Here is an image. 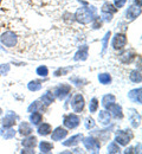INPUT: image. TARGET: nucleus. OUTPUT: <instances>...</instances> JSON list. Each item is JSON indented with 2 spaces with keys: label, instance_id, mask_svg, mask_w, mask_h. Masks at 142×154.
Here are the masks:
<instances>
[{
  "label": "nucleus",
  "instance_id": "37",
  "mask_svg": "<svg viewBox=\"0 0 142 154\" xmlns=\"http://www.w3.org/2000/svg\"><path fill=\"white\" fill-rule=\"evenodd\" d=\"M95 126H96L95 120H94L92 117H88L86 121H85V128H86V129H92Z\"/></svg>",
  "mask_w": 142,
  "mask_h": 154
},
{
  "label": "nucleus",
  "instance_id": "6",
  "mask_svg": "<svg viewBox=\"0 0 142 154\" xmlns=\"http://www.w3.org/2000/svg\"><path fill=\"white\" fill-rule=\"evenodd\" d=\"M127 45V36L125 33H116L113 37V42H111V46L114 50H122L124 46Z\"/></svg>",
  "mask_w": 142,
  "mask_h": 154
},
{
  "label": "nucleus",
  "instance_id": "17",
  "mask_svg": "<svg viewBox=\"0 0 142 154\" xmlns=\"http://www.w3.org/2000/svg\"><path fill=\"white\" fill-rule=\"evenodd\" d=\"M37 137L36 136H30L27 135L25 139L21 140V145L23 147H27V148H35L37 146Z\"/></svg>",
  "mask_w": 142,
  "mask_h": 154
},
{
  "label": "nucleus",
  "instance_id": "27",
  "mask_svg": "<svg viewBox=\"0 0 142 154\" xmlns=\"http://www.w3.org/2000/svg\"><path fill=\"white\" fill-rule=\"evenodd\" d=\"M0 133H1V135H2V137L6 139V140H10V139H12V137L16 136V131L12 129V127H11V128H5V131L1 129Z\"/></svg>",
  "mask_w": 142,
  "mask_h": 154
},
{
  "label": "nucleus",
  "instance_id": "11",
  "mask_svg": "<svg viewBox=\"0 0 142 154\" xmlns=\"http://www.w3.org/2000/svg\"><path fill=\"white\" fill-rule=\"evenodd\" d=\"M16 120H18V116L16 114H13L12 112H8L7 115L2 119V127L4 128H11L16 125Z\"/></svg>",
  "mask_w": 142,
  "mask_h": 154
},
{
  "label": "nucleus",
  "instance_id": "8",
  "mask_svg": "<svg viewBox=\"0 0 142 154\" xmlns=\"http://www.w3.org/2000/svg\"><path fill=\"white\" fill-rule=\"evenodd\" d=\"M71 91V87L69 84H59L58 87L55 88L53 90V95L57 97L58 100H64Z\"/></svg>",
  "mask_w": 142,
  "mask_h": 154
},
{
  "label": "nucleus",
  "instance_id": "30",
  "mask_svg": "<svg viewBox=\"0 0 142 154\" xmlns=\"http://www.w3.org/2000/svg\"><path fill=\"white\" fill-rule=\"evenodd\" d=\"M117 11V8L113 5V4H110V2H105L103 6H102V12H108V13H115Z\"/></svg>",
  "mask_w": 142,
  "mask_h": 154
},
{
  "label": "nucleus",
  "instance_id": "32",
  "mask_svg": "<svg viewBox=\"0 0 142 154\" xmlns=\"http://www.w3.org/2000/svg\"><path fill=\"white\" fill-rule=\"evenodd\" d=\"M97 109H98V100H97L96 97H94V98L90 100V103H89V110H90V113H96Z\"/></svg>",
  "mask_w": 142,
  "mask_h": 154
},
{
  "label": "nucleus",
  "instance_id": "9",
  "mask_svg": "<svg viewBox=\"0 0 142 154\" xmlns=\"http://www.w3.org/2000/svg\"><path fill=\"white\" fill-rule=\"evenodd\" d=\"M128 116H129V121L133 128H139L141 126V115L139 114V112L134 108H129L128 109Z\"/></svg>",
  "mask_w": 142,
  "mask_h": 154
},
{
  "label": "nucleus",
  "instance_id": "29",
  "mask_svg": "<svg viewBox=\"0 0 142 154\" xmlns=\"http://www.w3.org/2000/svg\"><path fill=\"white\" fill-rule=\"evenodd\" d=\"M41 108H43V103H41L39 101H35V102H32V103L29 106V108H27V112H29V113L38 112V110H41Z\"/></svg>",
  "mask_w": 142,
  "mask_h": 154
},
{
  "label": "nucleus",
  "instance_id": "14",
  "mask_svg": "<svg viewBox=\"0 0 142 154\" xmlns=\"http://www.w3.org/2000/svg\"><path fill=\"white\" fill-rule=\"evenodd\" d=\"M66 135H68V131H66L65 128H63V127H57V128L52 132L51 139H52V141H61V140L66 137Z\"/></svg>",
  "mask_w": 142,
  "mask_h": 154
},
{
  "label": "nucleus",
  "instance_id": "19",
  "mask_svg": "<svg viewBox=\"0 0 142 154\" xmlns=\"http://www.w3.org/2000/svg\"><path fill=\"white\" fill-rule=\"evenodd\" d=\"M110 120H111V115L107 110H100L98 121H100V123L102 126H109L110 125Z\"/></svg>",
  "mask_w": 142,
  "mask_h": 154
},
{
  "label": "nucleus",
  "instance_id": "44",
  "mask_svg": "<svg viewBox=\"0 0 142 154\" xmlns=\"http://www.w3.org/2000/svg\"><path fill=\"white\" fill-rule=\"evenodd\" d=\"M136 151H134V153H141V143H137L135 147Z\"/></svg>",
  "mask_w": 142,
  "mask_h": 154
},
{
  "label": "nucleus",
  "instance_id": "33",
  "mask_svg": "<svg viewBox=\"0 0 142 154\" xmlns=\"http://www.w3.org/2000/svg\"><path fill=\"white\" fill-rule=\"evenodd\" d=\"M98 81H100L101 84L107 85V84H109L111 82V76L109 74H100L98 75Z\"/></svg>",
  "mask_w": 142,
  "mask_h": 154
},
{
  "label": "nucleus",
  "instance_id": "47",
  "mask_svg": "<svg viewBox=\"0 0 142 154\" xmlns=\"http://www.w3.org/2000/svg\"><path fill=\"white\" fill-rule=\"evenodd\" d=\"M1 2H2V0H0V5H1Z\"/></svg>",
  "mask_w": 142,
  "mask_h": 154
},
{
  "label": "nucleus",
  "instance_id": "24",
  "mask_svg": "<svg viewBox=\"0 0 142 154\" xmlns=\"http://www.w3.org/2000/svg\"><path fill=\"white\" fill-rule=\"evenodd\" d=\"M53 148V145L49 141H41L39 143V149H41V153H50Z\"/></svg>",
  "mask_w": 142,
  "mask_h": 154
},
{
  "label": "nucleus",
  "instance_id": "46",
  "mask_svg": "<svg viewBox=\"0 0 142 154\" xmlns=\"http://www.w3.org/2000/svg\"><path fill=\"white\" fill-rule=\"evenodd\" d=\"M135 5L139 6V7H141V0H135Z\"/></svg>",
  "mask_w": 142,
  "mask_h": 154
},
{
  "label": "nucleus",
  "instance_id": "2",
  "mask_svg": "<svg viewBox=\"0 0 142 154\" xmlns=\"http://www.w3.org/2000/svg\"><path fill=\"white\" fill-rule=\"evenodd\" d=\"M0 42L7 48H14L18 43V36L13 31H6L0 36Z\"/></svg>",
  "mask_w": 142,
  "mask_h": 154
},
{
  "label": "nucleus",
  "instance_id": "1",
  "mask_svg": "<svg viewBox=\"0 0 142 154\" xmlns=\"http://www.w3.org/2000/svg\"><path fill=\"white\" fill-rule=\"evenodd\" d=\"M95 12H96L95 7H81V8L77 10V12L75 14V18L78 23L85 25V24H89L90 21L94 20Z\"/></svg>",
  "mask_w": 142,
  "mask_h": 154
},
{
  "label": "nucleus",
  "instance_id": "3",
  "mask_svg": "<svg viewBox=\"0 0 142 154\" xmlns=\"http://www.w3.org/2000/svg\"><path fill=\"white\" fill-rule=\"evenodd\" d=\"M133 132L130 129H125V131H119L115 135V142H117L121 146H127L130 140L133 139Z\"/></svg>",
  "mask_w": 142,
  "mask_h": 154
},
{
  "label": "nucleus",
  "instance_id": "38",
  "mask_svg": "<svg viewBox=\"0 0 142 154\" xmlns=\"http://www.w3.org/2000/svg\"><path fill=\"white\" fill-rule=\"evenodd\" d=\"M71 70V68H64V69H58V70H56L55 71V76L58 77V76H62V75H66L69 71Z\"/></svg>",
  "mask_w": 142,
  "mask_h": 154
},
{
  "label": "nucleus",
  "instance_id": "22",
  "mask_svg": "<svg viewBox=\"0 0 142 154\" xmlns=\"http://www.w3.org/2000/svg\"><path fill=\"white\" fill-rule=\"evenodd\" d=\"M43 121V115H41L39 112H33L31 113L30 115V122L33 125V126H38Z\"/></svg>",
  "mask_w": 142,
  "mask_h": 154
},
{
  "label": "nucleus",
  "instance_id": "41",
  "mask_svg": "<svg viewBox=\"0 0 142 154\" xmlns=\"http://www.w3.org/2000/svg\"><path fill=\"white\" fill-rule=\"evenodd\" d=\"M102 18L105 20V21H111L113 14L111 13H108V12H102Z\"/></svg>",
  "mask_w": 142,
  "mask_h": 154
},
{
  "label": "nucleus",
  "instance_id": "20",
  "mask_svg": "<svg viewBox=\"0 0 142 154\" xmlns=\"http://www.w3.org/2000/svg\"><path fill=\"white\" fill-rule=\"evenodd\" d=\"M135 52H133V51H124L122 55H120V60H121L122 63H124V64H128V63H130L134 58H135Z\"/></svg>",
  "mask_w": 142,
  "mask_h": 154
},
{
  "label": "nucleus",
  "instance_id": "18",
  "mask_svg": "<svg viewBox=\"0 0 142 154\" xmlns=\"http://www.w3.org/2000/svg\"><path fill=\"white\" fill-rule=\"evenodd\" d=\"M33 132L31 125L29 122H21L19 125V129H18V133L23 136H27V135H31Z\"/></svg>",
  "mask_w": 142,
  "mask_h": 154
},
{
  "label": "nucleus",
  "instance_id": "26",
  "mask_svg": "<svg viewBox=\"0 0 142 154\" xmlns=\"http://www.w3.org/2000/svg\"><path fill=\"white\" fill-rule=\"evenodd\" d=\"M129 78H130V81L134 82V83H141V81H142L141 71H140V70H131V71H130V75H129Z\"/></svg>",
  "mask_w": 142,
  "mask_h": 154
},
{
  "label": "nucleus",
  "instance_id": "4",
  "mask_svg": "<svg viewBox=\"0 0 142 154\" xmlns=\"http://www.w3.org/2000/svg\"><path fill=\"white\" fill-rule=\"evenodd\" d=\"M82 140H83V145L85 146V148L88 151L94 152V153L100 151L101 143H100V141L96 137H94V136H86V137H83Z\"/></svg>",
  "mask_w": 142,
  "mask_h": 154
},
{
  "label": "nucleus",
  "instance_id": "39",
  "mask_svg": "<svg viewBox=\"0 0 142 154\" xmlns=\"http://www.w3.org/2000/svg\"><path fill=\"white\" fill-rule=\"evenodd\" d=\"M10 71V64H1L0 65V75H5Z\"/></svg>",
  "mask_w": 142,
  "mask_h": 154
},
{
  "label": "nucleus",
  "instance_id": "40",
  "mask_svg": "<svg viewBox=\"0 0 142 154\" xmlns=\"http://www.w3.org/2000/svg\"><path fill=\"white\" fill-rule=\"evenodd\" d=\"M125 2H127V0H115L114 1V6L116 8H122L125 5Z\"/></svg>",
  "mask_w": 142,
  "mask_h": 154
},
{
  "label": "nucleus",
  "instance_id": "13",
  "mask_svg": "<svg viewBox=\"0 0 142 154\" xmlns=\"http://www.w3.org/2000/svg\"><path fill=\"white\" fill-rule=\"evenodd\" d=\"M105 109H108L113 116L115 117V119H122L123 117V110H122V107L120 104H116L115 102L114 103H111L110 106H108Z\"/></svg>",
  "mask_w": 142,
  "mask_h": 154
},
{
  "label": "nucleus",
  "instance_id": "45",
  "mask_svg": "<svg viewBox=\"0 0 142 154\" xmlns=\"http://www.w3.org/2000/svg\"><path fill=\"white\" fill-rule=\"evenodd\" d=\"M133 149H134L133 147H129V148H127V149L124 151V153H125V154H127V153H133Z\"/></svg>",
  "mask_w": 142,
  "mask_h": 154
},
{
  "label": "nucleus",
  "instance_id": "42",
  "mask_svg": "<svg viewBox=\"0 0 142 154\" xmlns=\"http://www.w3.org/2000/svg\"><path fill=\"white\" fill-rule=\"evenodd\" d=\"M25 149L21 151V153H35V148H27V147H24Z\"/></svg>",
  "mask_w": 142,
  "mask_h": 154
},
{
  "label": "nucleus",
  "instance_id": "48",
  "mask_svg": "<svg viewBox=\"0 0 142 154\" xmlns=\"http://www.w3.org/2000/svg\"><path fill=\"white\" fill-rule=\"evenodd\" d=\"M0 114H1V109H0Z\"/></svg>",
  "mask_w": 142,
  "mask_h": 154
},
{
  "label": "nucleus",
  "instance_id": "25",
  "mask_svg": "<svg viewBox=\"0 0 142 154\" xmlns=\"http://www.w3.org/2000/svg\"><path fill=\"white\" fill-rule=\"evenodd\" d=\"M41 100L45 106H50V104L53 103V101H55V95L51 94L50 91H47V93H45V94L41 97Z\"/></svg>",
  "mask_w": 142,
  "mask_h": 154
},
{
  "label": "nucleus",
  "instance_id": "10",
  "mask_svg": "<svg viewBox=\"0 0 142 154\" xmlns=\"http://www.w3.org/2000/svg\"><path fill=\"white\" fill-rule=\"evenodd\" d=\"M141 14V7L136 6V5H130L125 12V17L128 20H134L136 19Z\"/></svg>",
  "mask_w": 142,
  "mask_h": 154
},
{
  "label": "nucleus",
  "instance_id": "21",
  "mask_svg": "<svg viewBox=\"0 0 142 154\" xmlns=\"http://www.w3.org/2000/svg\"><path fill=\"white\" fill-rule=\"evenodd\" d=\"M37 132H38V134L43 135V136L49 135L51 132H52L51 125H50V123H41V125H39V127H38V129H37Z\"/></svg>",
  "mask_w": 142,
  "mask_h": 154
},
{
  "label": "nucleus",
  "instance_id": "23",
  "mask_svg": "<svg viewBox=\"0 0 142 154\" xmlns=\"http://www.w3.org/2000/svg\"><path fill=\"white\" fill-rule=\"evenodd\" d=\"M115 101H116V97L114 96L113 94H107V95H104V96L102 97V106L104 108H107L108 106H110Z\"/></svg>",
  "mask_w": 142,
  "mask_h": 154
},
{
  "label": "nucleus",
  "instance_id": "28",
  "mask_svg": "<svg viewBox=\"0 0 142 154\" xmlns=\"http://www.w3.org/2000/svg\"><path fill=\"white\" fill-rule=\"evenodd\" d=\"M27 88L30 91H38L41 89V82L37 81V79H33L27 84Z\"/></svg>",
  "mask_w": 142,
  "mask_h": 154
},
{
  "label": "nucleus",
  "instance_id": "12",
  "mask_svg": "<svg viewBox=\"0 0 142 154\" xmlns=\"http://www.w3.org/2000/svg\"><path fill=\"white\" fill-rule=\"evenodd\" d=\"M142 89L141 88H135V89H131L129 93H128V98L134 102V103H137V104H141L142 102Z\"/></svg>",
  "mask_w": 142,
  "mask_h": 154
},
{
  "label": "nucleus",
  "instance_id": "35",
  "mask_svg": "<svg viewBox=\"0 0 142 154\" xmlns=\"http://www.w3.org/2000/svg\"><path fill=\"white\" fill-rule=\"evenodd\" d=\"M110 35H111V32L108 31V32L105 33V36L103 37V39H102V45H103V46H102V54H104L105 50H107V48H108V40H109Z\"/></svg>",
  "mask_w": 142,
  "mask_h": 154
},
{
  "label": "nucleus",
  "instance_id": "43",
  "mask_svg": "<svg viewBox=\"0 0 142 154\" xmlns=\"http://www.w3.org/2000/svg\"><path fill=\"white\" fill-rule=\"evenodd\" d=\"M94 19H95V18H94ZM95 20H96V21L94 23V29H98V27H101V21L98 20V18H96Z\"/></svg>",
  "mask_w": 142,
  "mask_h": 154
},
{
  "label": "nucleus",
  "instance_id": "5",
  "mask_svg": "<svg viewBox=\"0 0 142 154\" xmlns=\"http://www.w3.org/2000/svg\"><path fill=\"white\" fill-rule=\"evenodd\" d=\"M80 117L76 114H68V115H64L63 117V125L68 128V129H75L80 126Z\"/></svg>",
  "mask_w": 142,
  "mask_h": 154
},
{
  "label": "nucleus",
  "instance_id": "7",
  "mask_svg": "<svg viewBox=\"0 0 142 154\" xmlns=\"http://www.w3.org/2000/svg\"><path fill=\"white\" fill-rule=\"evenodd\" d=\"M84 106H85V101H84V97L81 94H76L75 96L72 97L71 100V108L75 113H81L84 109Z\"/></svg>",
  "mask_w": 142,
  "mask_h": 154
},
{
  "label": "nucleus",
  "instance_id": "34",
  "mask_svg": "<svg viewBox=\"0 0 142 154\" xmlns=\"http://www.w3.org/2000/svg\"><path fill=\"white\" fill-rule=\"evenodd\" d=\"M36 72H37V75H38V76L47 77V75H49V69H47V66H46V65H41V66H38V68H37Z\"/></svg>",
  "mask_w": 142,
  "mask_h": 154
},
{
  "label": "nucleus",
  "instance_id": "31",
  "mask_svg": "<svg viewBox=\"0 0 142 154\" xmlns=\"http://www.w3.org/2000/svg\"><path fill=\"white\" fill-rule=\"evenodd\" d=\"M107 149H108V153H120L121 152V148H120L119 143L115 142V141L114 142H110Z\"/></svg>",
  "mask_w": 142,
  "mask_h": 154
},
{
  "label": "nucleus",
  "instance_id": "15",
  "mask_svg": "<svg viewBox=\"0 0 142 154\" xmlns=\"http://www.w3.org/2000/svg\"><path fill=\"white\" fill-rule=\"evenodd\" d=\"M88 56H89V48H88V45H82L81 48H80V50L76 52L74 59L76 62L77 60H85L88 58Z\"/></svg>",
  "mask_w": 142,
  "mask_h": 154
},
{
  "label": "nucleus",
  "instance_id": "16",
  "mask_svg": "<svg viewBox=\"0 0 142 154\" xmlns=\"http://www.w3.org/2000/svg\"><path fill=\"white\" fill-rule=\"evenodd\" d=\"M82 139H83V135H82V134H76V135H74V136H71V137H69L68 140L63 141V145H64V146H66V147L77 146V145L80 143V141H81Z\"/></svg>",
  "mask_w": 142,
  "mask_h": 154
},
{
  "label": "nucleus",
  "instance_id": "36",
  "mask_svg": "<svg viewBox=\"0 0 142 154\" xmlns=\"http://www.w3.org/2000/svg\"><path fill=\"white\" fill-rule=\"evenodd\" d=\"M70 82L74 83V84L77 85V87H80V85H83L86 81L83 79V78H80V77H71V78H70Z\"/></svg>",
  "mask_w": 142,
  "mask_h": 154
}]
</instances>
